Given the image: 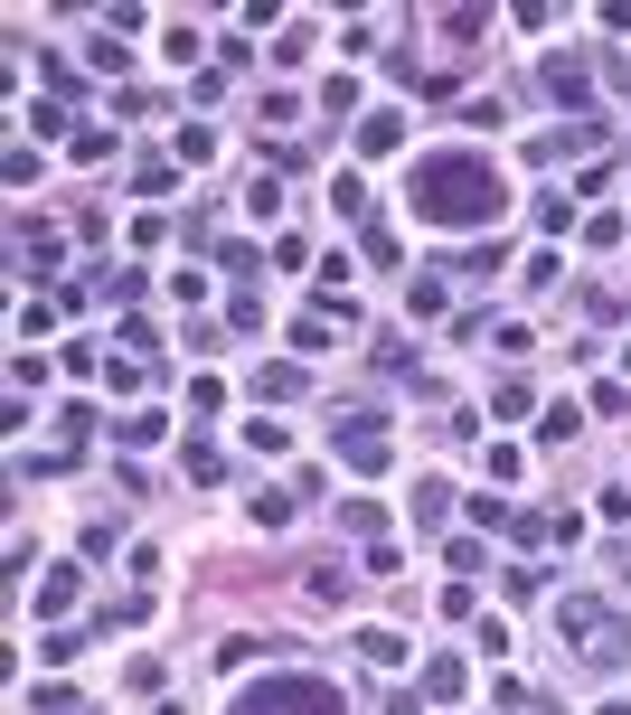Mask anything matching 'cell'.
I'll use <instances>...</instances> for the list:
<instances>
[{
	"label": "cell",
	"instance_id": "3957f363",
	"mask_svg": "<svg viewBox=\"0 0 631 715\" xmlns=\"http://www.w3.org/2000/svg\"><path fill=\"white\" fill-rule=\"evenodd\" d=\"M547 85L565 94V113H584V67H575V57H547Z\"/></svg>",
	"mask_w": 631,
	"mask_h": 715
},
{
	"label": "cell",
	"instance_id": "7a4b0ae2",
	"mask_svg": "<svg viewBox=\"0 0 631 715\" xmlns=\"http://www.w3.org/2000/svg\"><path fill=\"white\" fill-rule=\"evenodd\" d=\"M236 715H340V697H330L321 678H264Z\"/></svg>",
	"mask_w": 631,
	"mask_h": 715
},
{
	"label": "cell",
	"instance_id": "277c9868",
	"mask_svg": "<svg viewBox=\"0 0 631 715\" xmlns=\"http://www.w3.org/2000/svg\"><path fill=\"white\" fill-rule=\"evenodd\" d=\"M359 142H368V151H397V142H405V123H397V113H368Z\"/></svg>",
	"mask_w": 631,
	"mask_h": 715
},
{
	"label": "cell",
	"instance_id": "6da1fadb",
	"mask_svg": "<svg viewBox=\"0 0 631 715\" xmlns=\"http://www.w3.org/2000/svg\"><path fill=\"white\" fill-rule=\"evenodd\" d=\"M415 216L424 226H490V216L509 208V179L490 161H471V151H433V161H415Z\"/></svg>",
	"mask_w": 631,
	"mask_h": 715
}]
</instances>
